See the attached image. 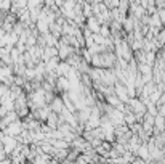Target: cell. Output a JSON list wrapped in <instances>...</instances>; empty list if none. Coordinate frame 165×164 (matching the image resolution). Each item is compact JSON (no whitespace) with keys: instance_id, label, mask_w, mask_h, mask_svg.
<instances>
[{"instance_id":"1","label":"cell","mask_w":165,"mask_h":164,"mask_svg":"<svg viewBox=\"0 0 165 164\" xmlns=\"http://www.w3.org/2000/svg\"><path fill=\"white\" fill-rule=\"evenodd\" d=\"M19 132H21V126H19V122H11V124H10V127L6 129V134L11 135V137L18 135Z\"/></svg>"},{"instance_id":"2","label":"cell","mask_w":165,"mask_h":164,"mask_svg":"<svg viewBox=\"0 0 165 164\" xmlns=\"http://www.w3.org/2000/svg\"><path fill=\"white\" fill-rule=\"evenodd\" d=\"M2 79L10 81V69L8 68H0V81Z\"/></svg>"}]
</instances>
